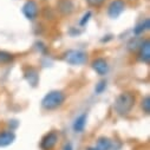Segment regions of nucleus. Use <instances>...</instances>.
Returning a JSON list of instances; mask_svg holds the SVG:
<instances>
[{"label": "nucleus", "mask_w": 150, "mask_h": 150, "mask_svg": "<svg viewBox=\"0 0 150 150\" xmlns=\"http://www.w3.org/2000/svg\"><path fill=\"white\" fill-rule=\"evenodd\" d=\"M135 100H136V98H135L134 93H131V92H122L115 99L114 109L120 115H127L134 108Z\"/></svg>", "instance_id": "f257e3e1"}, {"label": "nucleus", "mask_w": 150, "mask_h": 150, "mask_svg": "<svg viewBox=\"0 0 150 150\" xmlns=\"http://www.w3.org/2000/svg\"><path fill=\"white\" fill-rule=\"evenodd\" d=\"M65 93L62 92V91H58V90H54V91H51L49 92L42 100V106L45 109V110H56L58 109L59 106L63 105V103L65 102Z\"/></svg>", "instance_id": "f03ea898"}, {"label": "nucleus", "mask_w": 150, "mask_h": 150, "mask_svg": "<svg viewBox=\"0 0 150 150\" xmlns=\"http://www.w3.org/2000/svg\"><path fill=\"white\" fill-rule=\"evenodd\" d=\"M88 60V54L79 50H70L65 53V62L71 65H83Z\"/></svg>", "instance_id": "7ed1b4c3"}, {"label": "nucleus", "mask_w": 150, "mask_h": 150, "mask_svg": "<svg viewBox=\"0 0 150 150\" xmlns=\"http://www.w3.org/2000/svg\"><path fill=\"white\" fill-rule=\"evenodd\" d=\"M125 8V3L124 0H114L110 5H109V8H108V14L110 18L112 19H116L118 18L123 11Z\"/></svg>", "instance_id": "20e7f679"}, {"label": "nucleus", "mask_w": 150, "mask_h": 150, "mask_svg": "<svg viewBox=\"0 0 150 150\" xmlns=\"http://www.w3.org/2000/svg\"><path fill=\"white\" fill-rule=\"evenodd\" d=\"M58 138L59 137H58V134L56 131H50L49 134H46L43 137V139L40 142V148L43 150H51V149H53L56 146L57 142H58Z\"/></svg>", "instance_id": "39448f33"}, {"label": "nucleus", "mask_w": 150, "mask_h": 150, "mask_svg": "<svg viewBox=\"0 0 150 150\" xmlns=\"http://www.w3.org/2000/svg\"><path fill=\"white\" fill-rule=\"evenodd\" d=\"M23 13L25 14V17L30 20H33L38 17V13H39V10H38V5H37L35 1L33 0H28V1L24 5L23 7Z\"/></svg>", "instance_id": "423d86ee"}, {"label": "nucleus", "mask_w": 150, "mask_h": 150, "mask_svg": "<svg viewBox=\"0 0 150 150\" xmlns=\"http://www.w3.org/2000/svg\"><path fill=\"white\" fill-rule=\"evenodd\" d=\"M139 58L143 63H150V40L145 39L139 45Z\"/></svg>", "instance_id": "0eeeda50"}, {"label": "nucleus", "mask_w": 150, "mask_h": 150, "mask_svg": "<svg viewBox=\"0 0 150 150\" xmlns=\"http://www.w3.org/2000/svg\"><path fill=\"white\" fill-rule=\"evenodd\" d=\"M92 69L99 74V76H104L109 70V65L104 58H97L92 62Z\"/></svg>", "instance_id": "6e6552de"}, {"label": "nucleus", "mask_w": 150, "mask_h": 150, "mask_svg": "<svg viewBox=\"0 0 150 150\" xmlns=\"http://www.w3.org/2000/svg\"><path fill=\"white\" fill-rule=\"evenodd\" d=\"M14 139H16V135L12 130L0 131V148H4V146L12 144Z\"/></svg>", "instance_id": "1a4fd4ad"}, {"label": "nucleus", "mask_w": 150, "mask_h": 150, "mask_svg": "<svg viewBox=\"0 0 150 150\" xmlns=\"http://www.w3.org/2000/svg\"><path fill=\"white\" fill-rule=\"evenodd\" d=\"M86 120H88V115L86 114H82L81 116H78L73 123V130L76 132H82L86 125Z\"/></svg>", "instance_id": "9d476101"}, {"label": "nucleus", "mask_w": 150, "mask_h": 150, "mask_svg": "<svg viewBox=\"0 0 150 150\" xmlns=\"http://www.w3.org/2000/svg\"><path fill=\"white\" fill-rule=\"evenodd\" d=\"M25 77L27 79V82L31 84V85H35L38 83V72H37L35 69L33 67H27L26 71H25Z\"/></svg>", "instance_id": "9b49d317"}, {"label": "nucleus", "mask_w": 150, "mask_h": 150, "mask_svg": "<svg viewBox=\"0 0 150 150\" xmlns=\"http://www.w3.org/2000/svg\"><path fill=\"white\" fill-rule=\"evenodd\" d=\"M58 10L63 14H70L73 11V4L71 0H60L58 4Z\"/></svg>", "instance_id": "f8f14e48"}, {"label": "nucleus", "mask_w": 150, "mask_h": 150, "mask_svg": "<svg viewBox=\"0 0 150 150\" xmlns=\"http://www.w3.org/2000/svg\"><path fill=\"white\" fill-rule=\"evenodd\" d=\"M111 141L109 138H105V137H100L98 141H97V149L98 150H110L111 149Z\"/></svg>", "instance_id": "ddd939ff"}, {"label": "nucleus", "mask_w": 150, "mask_h": 150, "mask_svg": "<svg viewBox=\"0 0 150 150\" xmlns=\"http://www.w3.org/2000/svg\"><path fill=\"white\" fill-rule=\"evenodd\" d=\"M13 60V56L6 51H0V64H10Z\"/></svg>", "instance_id": "4468645a"}, {"label": "nucleus", "mask_w": 150, "mask_h": 150, "mask_svg": "<svg viewBox=\"0 0 150 150\" xmlns=\"http://www.w3.org/2000/svg\"><path fill=\"white\" fill-rule=\"evenodd\" d=\"M149 26H150L149 19H145L144 21H142L139 25L136 26V28H135V34H142L144 31L149 30Z\"/></svg>", "instance_id": "2eb2a0df"}, {"label": "nucleus", "mask_w": 150, "mask_h": 150, "mask_svg": "<svg viewBox=\"0 0 150 150\" xmlns=\"http://www.w3.org/2000/svg\"><path fill=\"white\" fill-rule=\"evenodd\" d=\"M142 109L145 114H149L150 112V97L149 96H145L142 100Z\"/></svg>", "instance_id": "dca6fc26"}, {"label": "nucleus", "mask_w": 150, "mask_h": 150, "mask_svg": "<svg viewBox=\"0 0 150 150\" xmlns=\"http://www.w3.org/2000/svg\"><path fill=\"white\" fill-rule=\"evenodd\" d=\"M105 0H86V3L90 7H100L104 4Z\"/></svg>", "instance_id": "f3484780"}, {"label": "nucleus", "mask_w": 150, "mask_h": 150, "mask_svg": "<svg viewBox=\"0 0 150 150\" xmlns=\"http://www.w3.org/2000/svg\"><path fill=\"white\" fill-rule=\"evenodd\" d=\"M105 88H106V82H105V81H102V82H99V83L97 84V86H96V92H97V93H102V92L105 90Z\"/></svg>", "instance_id": "a211bd4d"}, {"label": "nucleus", "mask_w": 150, "mask_h": 150, "mask_svg": "<svg viewBox=\"0 0 150 150\" xmlns=\"http://www.w3.org/2000/svg\"><path fill=\"white\" fill-rule=\"evenodd\" d=\"M90 17H91V12H88V13H85V14H84V17H83V19L81 20V25H85V24L89 21Z\"/></svg>", "instance_id": "6ab92c4d"}, {"label": "nucleus", "mask_w": 150, "mask_h": 150, "mask_svg": "<svg viewBox=\"0 0 150 150\" xmlns=\"http://www.w3.org/2000/svg\"><path fill=\"white\" fill-rule=\"evenodd\" d=\"M64 150H72V145H71V143H66L65 146H64Z\"/></svg>", "instance_id": "aec40b11"}, {"label": "nucleus", "mask_w": 150, "mask_h": 150, "mask_svg": "<svg viewBox=\"0 0 150 150\" xmlns=\"http://www.w3.org/2000/svg\"><path fill=\"white\" fill-rule=\"evenodd\" d=\"M86 150H98V149H97L96 146H90V148H88Z\"/></svg>", "instance_id": "412c9836"}]
</instances>
